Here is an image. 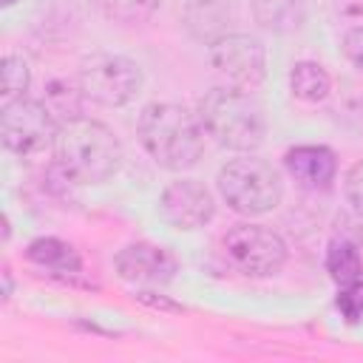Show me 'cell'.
<instances>
[{
    "instance_id": "6da1fadb",
    "label": "cell",
    "mask_w": 363,
    "mask_h": 363,
    "mask_svg": "<svg viewBox=\"0 0 363 363\" xmlns=\"http://www.w3.org/2000/svg\"><path fill=\"white\" fill-rule=\"evenodd\" d=\"M54 159L60 173L77 184H102L122 164L116 133L91 116H68L54 136Z\"/></svg>"
},
{
    "instance_id": "7a4b0ae2",
    "label": "cell",
    "mask_w": 363,
    "mask_h": 363,
    "mask_svg": "<svg viewBox=\"0 0 363 363\" xmlns=\"http://www.w3.org/2000/svg\"><path fill=\"white\" fill-rule=\"evenodd\" d=\"M139 142L147 156L173 173L190 170L204 150V125L199 113H190L173 102H150L139 113Z\"/></svg>"
},
{
    "instance_id": "3957f363",
    "label": "cell",
    "mask_w": 363,
    "mask_h": 363,
    "mask_svg": "<svg viewBox=\"0 0 363 363\" xmlns=\"http://www.w3.org/2000/svg\"><path fill=\"white\" fill-rule=\"evenodd\" d=\"M199 119L221 147L238 153L261 147L267 136L264 108L244 88H210L199 99Z\"/></svg>"
},
{
    "instance_id": "277c9868",
    "label": "cell",
    "mask_w": 363,
    "mask_h": 363,
    "mask_svg": "<svg viewBox=\"0 0 363 363\" xmlns=\"http://www.w3.org/2000/svg\"><path fill=\"white\" fill-rule=\"evenodd\" d=\"M216 182L227 207L241 216H264L275 210L284 196L278 170L258 156H241L227 162L218 170Z\"/></svg>"
},
{
    "instance_id": "5b68a950",
    "label": "cell",
    "mask_w": 363,
    "mask_h": 363,
    "mask_svg": "<svg viewBox=\"0 0 363 363\" xmlns=\"http://www.w3.org/2000/svg\"><path fill=\"white\" fill-rule=\"evenodd\" d=\"M79 91L108 108L128 105L142 91V71L122 54H91L79 65Z\"/></svg>"
},
{
    "instance_id": "8992f818",
    "label": "cell",
    "mask_w": 363,
    "mask_h": 363,
    "mask_svg": "<svg viewBox=\"0 0 363 363\" xmlns=\"http://www.w3.org/2000/svg\"><path fill=\"white\" fill-rule=\"evenodd\" d=\"M57 122L51 116V108L31 96H14L6 99L0 108V136L6 150L17 156H34L54 145Z\"/></svg>"
},
{
    "instance_id": "52a82bcc",
    "label": "cell",
    "mask_w": 363,
    "mask_h": 363,
    "mask_svg": "<svg viewBox=\"0 0 363 363\" xmlns=\"http://www.w3.org/2000/svg\"><path fill=\"white\" fill-rule=\"evenodd\" d=\"M224 252L244 275H255V278L275 275L286 264L284 238L264 224L230 227L224 235Z\"/></svg>"
},
{
    "instance_id": "ba28073f",
    "label": "cell",
    "mask_w": 363,
    "mask_h": 363,
    "mask_svg": "<svg viewBox=\"0 0 363 363\" xmlns=\"http://www.w3.org/2000/svg\"><path fill=\"white\" fill-rule=\"evenodd\" d=\"M213 65L235 88H258L267 77V48L258 37L250 34H221L210 45Z\"/></svg>"
},
{
    "instance_id": "9c48e42d",
    "label": "cell",
    "mask_w": 363,
    "mask_h": 363,
    "mask_svg": "<svg viewBox=\"0 0 363 363\" xmlns=\"http://www.w3.org/2000/svg\"><path fill=\"white\" fill-rule=\"evenodd\" d=\"M216 213V201H213V193L199 182V179H179V182H170L162 196H159V216L176 227V230H184V233H193V230H201L210 224Z\"/></svg>"
},
{
    "instance_id": "30bf717a",
    "label": "cell",
    "mask_w": 363,
    "mask_h": 363,
    "mask_svg": "<svg viewBox=\"0 0 363 363\" xmlns=\"http://www.w3.org/2000/svg\"><path fill=\"white\" fill-rule=\"evenodd\" d=\"M113 264L122 281L139 284V286H164L179 272L176 255L167 247H159L150 241H136V244L122 247Z\"/></svg>"
},
{
    "instance_id": "8fae6325",
    "label": "cell",
    "mask_w": 363,
    "mask_h": 363,
    "mask_svg": "<svg viewBox=\"0 0 363 363\" xmlns=\"http://www.w3.org/2000/svg\"><path fill=\"white\" fill-rule=\"evenodd\" d=\"M284 164L295 182L303 187H326L337 173V159L326 145H298L289 147Z\"/></svg>"
},
{
    "instance_id": "7c38bea8",
    "label": "cell",
    "mask_w": 363,
    "mask_h": 363,
    "mask_svg": "<svg viewBox=\"0 0 363 363\" xmlns=\"http://www.w3.org/2000/svg\"><path fill=\"white\" fill-rule=\"evenodd\" d=\"M26 258L40 267V269H48L51 275H77L82 272V258L79 252L62 241V238H54V235H40L34 238L28 247H26Z\"/></svg>"
},
{
    "instance_id": "4fadbf2b",
    "label": "cell",
    "mask_w": 363,
    "mask_h": 363,
    "mask_svg": "<svg viewBox=\"0 0 363 363\" xmlns=\"http://www.w3.org/2000/svg\"><path fill=\"white\" fill-rule=\"evenodd\" d=\"M303 0H252V17L261 28L289 34L303 23Z\"/></svg>"
},
{
    "instance_id": "5bb4252c",
    "label": "cell",
    "mask_w": 363,
    "mask_h": 363,
    "mask_svg": "<svg viewBox=\"0 0 363 363\" xmlns=\"http://www.w3.org/2000/svg\"><path fill=\"white\" fill-rule=\"evenodd\" d=\"M289 88L303 102H323L332 91V77L326 74V68L320 62L301 60L289 71Z\"/></svg>"
},
{
    "instance_id": "9a60e30c",
    "label": "cell",
    "mask_w": 363,
    "mask_h": 363,
    "mask_svg": "<svg viewBox=\"0 0 363 363\" xmlns=\"http://www.w3.org/2000/svg\"><path fill=\"white\" fill-rule=\"evenodd\" d=\"M326 272L332 275V281L337 286H346V284L360 281V275H363V258H360L357 247L352 241H346V238L329 241V250H326Z\"/></svg>"
},
{
    "instance_id": "2e32d148",
    "label": "cell",
    "mask_w": 363,
    "mask_h": 363,
    "mask_svg": "<svg viewBox=\"0 0 363 363\" xmlns=\"http://www.w3.org/2000/svg\"><path fill=\"white\" fill-rule=\"evenodd\" d=\"M105 17L122 23V26H139L153 17L159 9V0H99Z\"/></svg>"
},
{
    "instance_id": "e0dca14e",
    "label": "cell",
    "mask_w": 363,
    "mask_h": 363,
    "mask_svg": "<svg viewBox=\"0 0 363 363\" xmlns=\"http://www.w3.org/2000/svg\"><path fill=\"white\" fill-rule=\"evenodd\" d=\"M0 82H3V96L14 99V96H26L28 85H31V71L28 62L17 54H6L0 62Z\"/></svg>"
},
{
    "instance_id": "ac0fdd59",
    "label": "cell",
    "mask_w": 363,
    "mask_h": 363,
    "mask_svg": "<svg viewBox=\"0 0 363 363\" xmlns=\"http://www.w3.org/2000/svg\"><path fill=\"white\" fill-rule=\"evenodd\" d=\"M335 303H337L340 315H343L349 323H357V320L363 318V281H354V284L340 286Z\"/></svg>"
},
{
    "instance_id": "d6986e66",
    "label": "cell",
    "mask_w": 363,
    "mask_h": 363,
    "mask_svg": "<svg viewBox=\"0 0 363 363\" xmlns=\"http://www.w3.org/2000/svg\"><path fill=\"white\" fill-rule=\"evenodd\" d=\"M346 196H349L352 207L363 216V159L354 162L346 173Z\"/></svg>"
},
{
    "instance_id": "ffe728a7",
    "label": "cell",
    "mask_w": 363,
    "mask_h": 363,
    "mask_svg": "<svg viewBox=\"0 0 363 363\" xmlns=\"http://www.w3.org/2000/svg\"><path fill=\"white\" fill-rule=\"evenodd\" d=\"M343 54L354 68L363 71V26H354L343 34Z\"/></svg>"
},
{
    "instance_id": "44dd1931",
    "label": "cell",
    "mask_w": 363,
    "mask_h": 363,
    "mask_svg": "<svg viewBox=\"0 0 363 363\" xmlns=\"http://www.w3.org/2000/svg\"><path fill=\"white\" fill-rule=\"evenodd\" d=\"M139 301H145V303H150V306H159V309H167V312H182V306L179 303H173V301H167V298H156V292H147V289H142L139 295H136Z\"/></svg>"
},
{
    "instance_id": "7402d4cb",
    "label": "cell",
    "mask_w": 363,
    "mask_h": 363,
    "mask_svg": "<svg viewBox=\"0 0 363 363\" xmlns=\"http://www.w3.org/2000/svg\"><path fill=\"white\" fill-rule=\"evenodd\" d=\"M3 281H6V286H3V298H9V295H11V275H9V269H3Z\"/></svg>"
},
{
    "instance_id": "603a6c76",
    "label": "cell",
    "mask_w": 363,
    "mask_h": 363,
    "mask_svg": "<svg viewBox=\"0 0 363 363\" xmlns=\"http://www.w3.org/2000/svg\"><path fill=\"white\" fill-rule=\"evenodd\" d=\"M14 3H17V0H3V6H14Z\"/></svg>"
},
{
    "instance_id": "cb8c5ba5",
    "label": "cell",
    "mask_w": 363,
    "mask_h": 363,
    "mask_svg": "<svg viewBox=\"0 0 363 363\" xmlns=\"http://www.w3.org/2000/svg\"><path fill=\"white\" fill-rule=\"evenodd\" d=\"M199 3H213V0H199Z\"/></svg>"
},
{
    "instance_id": "d4e9b609",
    "label": "cell",
    "mask_w": 363,
    "mask_h": 363,
    "mask_svg": "<svg viewBox=\"0 0 363 363\" xmlns=\"http://www.w3.org/2000/svg\"><path fill=\"white\" fill-rule=\"evenodd\" d=\"M360 105H363V96H360Z\"/></svg>"
}]
</instances>
